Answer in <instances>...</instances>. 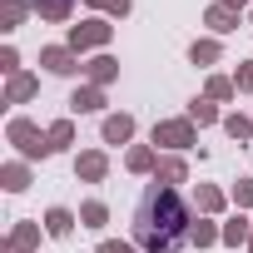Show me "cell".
I'll return each instance as SVG.
<instances>
[{"label": "cell", "mask_w": 253, "mask_h": 253, "mask_svg": "<svg viewBox=\"0 0 253 253\" xmlns=\"http://www.w3.org/2000/svg\"><path fill=\"white\" fill-rule=\"evenodd\" d=\"M184 223L189 218H184V209H179V199L169 189H149L144 204H139V213H134V233L154 253H174L184 243Z\"/></svg>", "instance_id": "1"}]
</instances>
